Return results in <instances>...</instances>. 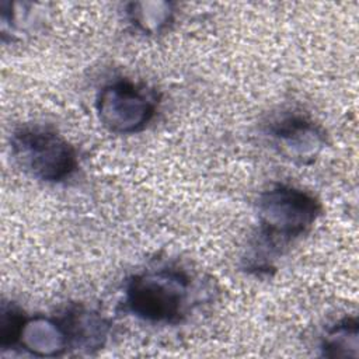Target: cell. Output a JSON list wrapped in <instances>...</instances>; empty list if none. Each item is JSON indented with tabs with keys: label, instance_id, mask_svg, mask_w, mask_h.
<instances>
[{
	"label": "cell",
	"instance_id": "6da1fadb",
	"mask_svg": "<svg viewBox=\"0 0 359 359\" xmlns=\"http://www.w3.org/2000/svg\"><path fill=\"white\" fill-rule=\"evenodd\" d=\"M323 205L310 191L286 182H275L258 196V229L247 254L244 269L254 275H269L275 262L290 245L313 229Z\"/></svg>",
	"mask_w": 359,
	"mask_h": 359
},
{
	"label": "cell",
	"instance_id": "7a4b0ae2",
	"mask_svg": "<svg viewBox=\"0 0 359 359\" xmlns=\"http://www.w3.org/2000/svg\"><path fill=\"white\" fill-rule=\"evenodd\" d=\"M192 275L177 265H160L130 275L123 283L122 309L149 324L181 323L196 302Z\"/></svg>",
	"mask_w": 359,
	"mask_h": 359
},
{
	"label": "cell",
	"instance_id": "3957f363",
	"mask_svg": "<svg viewBox=\"0 0 359 359\" xmlns=\"http://www.w3.org/2000/svg\"><path fill=\"white\" fill-rule=\"evenodd\" d=\"M10 147L20 168L42 182H65L79 168L76 147L48 125L25 123L14 129Z\"/></svg>",
	"mask_w": 359,
	"mask_h": 359
},
{
	"label": "cell",
	"instance_id": "277c9868",
	"mask_svg": "<svg viewBox=\"0 0 359 359\" xmlns=\"http://www.w3.org/2000/svg\"><path fill=\"white\" fill-rule=\"evenodd\" d=\"M154 90L126 79L114 80L100 88L95 114L100 123L115 135L139 133L154 119L158 109Z\"/></svg>",
	"mask_w": 359,
	"mask_h": 359
},
{
	"label": "cell",
	"instance_id": "5b68a950",
	"mask_svg": "<svg viewBox=\"0 0 359 359\" xmlns=\"http://www.w3.org/2000/svg\"><path fill=\"white\" fill-rule=\"evenodd\" d=\"M272 149L297 165L313 164L327 144V132L311 115L297 108L272 114L262 125Z\"/></svg>",
	"mask_w": 359,
	"mask_h": 359
},
{
	"label": "cell",
	"instance_id": "8992f818",
	"mask_svg": "<svg viewBox=\"0 0 359 359\" xmlns=\"http://www.w3.org/2000/svg\"><path fill=\"white\" fill-rule=\"evenodd\" d=\"M17 348L35 358H57L67 353L70 349L69 337L59 314L27 316Z\"/></svg>",
	"mask_w": 359,
	"mask_h": 359
},
{
	"label": "cell",
	"instance_id": "52a82bcc",
	"mask_svg": "<svg viewBox=\"0 0 359 359\" xmlns=\"http://www.w3.org/2000/svg\"><path fill=\"white\" fill-rule=\"evenodd\" d=\"M66 328L70 349L93 353L105 346L111 323L100 311L84 304H69L59 313Z\"/></svg>",
	"mask_w": 359,
	"mask_h": 359
},
{
	"label": "cell",
	"instance_id": "ba28073f",
	"mask_svg": "<svg viewBox=\"0 0 359 359\" xmlns=\"http://www.w3.org/2000/svg\"><path fill=\"white\" fill-rule=\"evenodd\" d=\"M175 3L164 0L130 1L125 6L129 25L139 34L156 36L163 34L175 20Z\"/></svg>",
	"mask_w": 359,
	"mask_h": 359
},
{
	"label": "cell",
	"instance_id": "9c48e42d",
	"mask_svg": "<svg viewBox=\"0 0 359 359\" xmlns=\"http://www.w3.org/2000/svg\"><path fill=\"white\" fill-rule=\"evenodd\" d=\"M325 358H358L359 323L356 317H344L325 328L318 344Z\"/></svg>",
	"mask_w": 359,
	"mask_h": 359
},
{
	"label": "cell",
	"instance_id": "30bf717a",
	"mask_svg": "<svg viewBox=\"0 0 359 359\" xmlns=\"http://www.w3.org/2000/svg\"><path fill=\"white\" fill-rule=\"evenodd\" d=\"M27 314L13 302H3L0 309V348H17L18 337Z\"/></svg>",
	"mask_w": 359,
	"mask_h": 359
}]
</instances>
